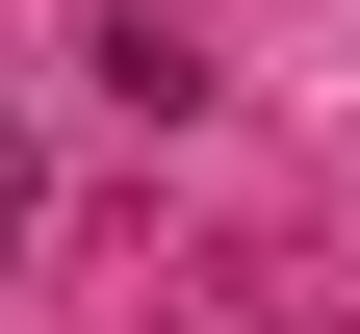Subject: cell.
<instances>
[{
  "label": "cell",
  "instance_id": "6da1fadb",
  "mask_svg": "<svg viewBox=\"0 0 360 334\" xmlns=\"http://www.w3.org/2000/svg\"><path fill=\"white\" fill-rule=\"evenodd\" d=\"M26 206H52V155H26V129H0V257H26Z\"/></svg>",
  "mask_w": 360,
  "mask_h": 334
}]
</instances>
